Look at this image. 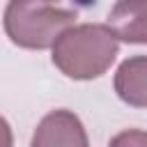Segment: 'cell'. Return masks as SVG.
<instances>
[{
    "instance_id": "obj_3",
    "label": "cell",
    "mask_w": 147,
    "mask_h": 147,
    "mask_svg": "<svg viewBox=\"0 0 147 147\" xmlns=\"http://www.w3.org/2000/svg\"><path fill=\"white\" fill-rule=\"evenodd\" d=\"M30 147H90L80 117L71 110H53L37 124Z\"/></svg>"
},
{
    "instance_id": "obj_5",
    "label": "cell",
    "mask_w": 147,
    "mask_h": 147,
    "mask_svg": "<svg viewBox=\"0 0 147 147\" xmlns=\"http://www.w3.org/2000/svg\"><path fill=\"white\" fill-rule=\"evenodd\" d=\"M115 92L124 103L147 108V55H133L117 67Z\"/></svg>"
},
{
    "instance_id": "obj_2",
    "label": "cell",
    "mask_w": 147,
    "mask_h": 147,
    "mask_svg": "<svg viewBox=\"0 0 147 147\" xmlns=\"http://www.w3.org/2000/svg\"><path fill=\"white\" fill-rule=\"evenodd\" d=\"M76 21V11L62 0H9L5 7V32L11 44L28 51L53 48L64 30Z\"/></svg>"
},
{
    "instance_id": "obj_6",
    "label": "cell",
    "mask_w": 147,
    "mask_h": 147,
    "mask_svg": "<svg viewBox=\"0 0 147 147\" xmlns=\"http://www.w3.org/2000/svg\"><path fill=\"white\" fill-rule=\"evenodd\" d=\"M108 147H147V131L140 129H126L122 133H117Z\"/></svg>"
},
{
    "instance_id": "obj_4",
    "label": "cell",
    "mask_w": 147,
    "mask_h": 147,
    "mask_svg": "<svg viewBox=\"0 0 147 147\" xmlns=\"http://www.w3.org/2000/svg\"><path fill=\"white\" fill-rule=\"evenodd\" d=\"M108 25L119 41L147 44V0H117L108 14Z\"/></svg>"
},
{
    "instance_id": "obj_1",
    "label": "cell",
    "mask_w": 147,
    "mask_h": 147,
    "mask_svg": "<svg viewBox=\"0 0 147 147\" xmlns=\"http://www.w3.org/2000/svg\"><path fill=\"white\" fill-rule=\"evenodd\" d=\"M119 39L106 23L71 25L53 44V64L74 80H92L103 76L115 62Z\"/></svg>"
}]
</instances>
